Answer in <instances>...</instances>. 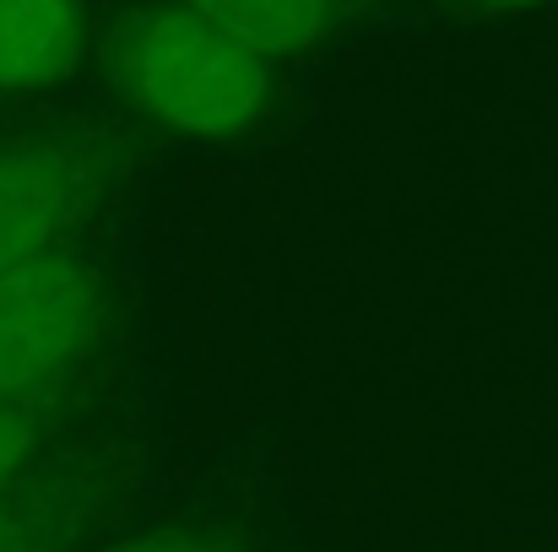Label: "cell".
I'll return each instance as SVG.
<instances>
[{"label": "cell", "instance_id": "1", "mask_svg": "<svg viewBox=\"0 0 558 552\" xmlns=\"http://www.w3.org/2000/svg\"><path fill=\"white\" fill-rule=\"evenodd\" d=\"M120 87L163 125L190 136H239L271 98V71L239 38L195 11L147 16L120 49Z\"/></svg>", "mask_w": 558, "mask_h": 552}, {"label": "cell", "instance_id": "2", "mask_svg": "<svg viewBox=\"0 0 558 552\" xmlns=\"http://www.w3.org/2000/svg\"><path fill=\"white\" fill-rule=\"evenodd\" d=\"M98 287L71 255H38L0 277V401L38 390L93 336Z\"/></svg>", "mask_w": 558, "mask_h": 552}, {"label": "cell", "instance_id": "3", "mask_svg": "<svg viewBox=\"0 0 558 552\" xmlns=\"http://www.w3.org/2000/svg\"><path fill=\"white\" fill-rule=\"evenodd\" d=\"M71 206V163L44 147L0 152V277L49 255Z\"/></svg>", "mask_w": 558, "mask_h": 552}, {"label": "cell", "instance_id": "4", "mask_svg": "<svg viewBox=\"0 0 558 552\" xmlns=\"http://www.w3.org/2000/svg\"><path fill=\"white\" fill-rule=\"evenodd\" d=\"M82 60L76 0H0V93L54 87Z\"/></svg>", "mask_w": 558, "mask_h": 552}, {"label": "cell", "instance_id": "5", "mask_svg": "<svg viewBox=\"0 0 558 552\" xmlns=\"http://www.w3.org/2000/svg\"><path fill=\"white\" fill-rule=\"evenodd\" d=\"M185 11L239 38L266 65L310 49L331 22V0H185Z\"/></svg>", "mask_w": 558, "mask_h": 552}, {"label": "cell", "instance_id": "6", "mask_svg": "<svg viewBox=\"0 0 558 552\" xmlns=\"http://www.w3.org/2000/svg\"><path fill=\"white\" fill-rule=\"evenodd\" d=\"M27 450H33V417L22 406L0 401V482L27 461Z\"/></svg>", "mask_w": 558, "mask_h": 552}, {"label": "cell", "instance_id": "7", "mask_svg": "<svg viewBox=\"0 0 558 552\" xmlns=\"http://www.w3.org/2000/svg\"><path fill=\"white\" fill-rule=\"evenodd\" d=\"M104 552H222L206 537H190V531H153V537H136V542H120V548Z\"/></svg>", "mask_w": 558, "mask_h": 552}, {"label": "cell", "instance_id": "8", "mask_svg": "<svg viewBox=\"0 0 558 552\" xmlns=\"http://www.w3.org/2000/svg\"><path fill=\"white\" fill-rule=\"evenodd\" d=\"M0 552H22V537H16V526L0 515Z\"/></svg>", "mask_w": 558, "mask_h": 552}, {"label": "cell", "instance_id": "9", "mask_svg": "<svg viewBox=\"0 0 558 552\" xmlns=\"http://www.w3.org/2000/svg\"><path fill=\"white\" fill-rule=\"evenodd\" d=\"M488 5H543V0H488Z\"/></svg>", "mask_w": 558, "mask_h": 552}]
</instances>
